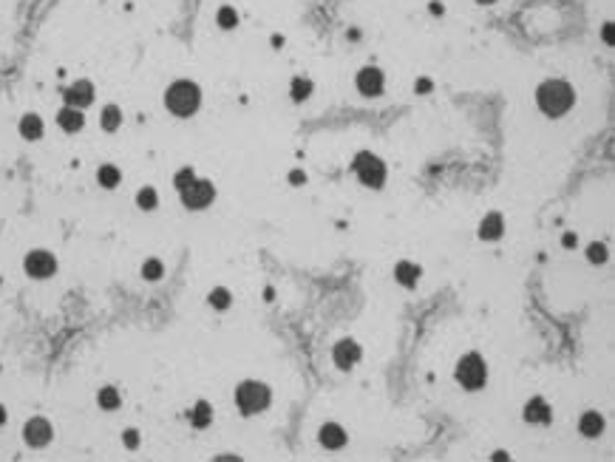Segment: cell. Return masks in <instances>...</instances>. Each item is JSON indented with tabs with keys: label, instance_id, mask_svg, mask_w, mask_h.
Here are the masks:
<instances>
[{
	"label": "cell",
	"instance_id": "cell-1",
	"mask_svg": "<svg viewBox=\"0 0 615 462\" xmlns=\"http://www.w3.org/2000/svg\"><path fill=\"white\" fill-rule=\"evenodd\" d=\"M576 103V94H573V85L564 82V80H544L539 88H536V105L547 114V116H562L573 108Z\"/></svg>",
	"mask_w": 615,
	"mask_h": 462
},
{
	"label": "cell",
	"instance_id": "cell-2",
	"mask_svg": "<svg viewBox=\"0 0 615 462\" xmlns=\"http://www.w3.org/2000/svg\"><path fill=\"white\" fill-rule=\"evenodd\" d=\"M165 105L173 116H193L202 105V91L193 80H176L165 91Z\"/></svg>",
	"mask_w": 615,
	"mask_h": 462
},
{
	"label": "cell",
	"instance_id": "cell-3",
	"mask_svg": "<svg viewBox=\"0 0 615 462\" xmlns=\"http://www.w3.org/2000/svg\"><path fill=\"white\" fill-rule=\"evenodd\" d=\"M269 400H272L269 389H267L264 383H258V380H247V383H241V386L235 389V406H238L244 414H258V411H264V409L269 406Z\"/></svg>",
	"mask_w": 615,
	"mask_h": 462
},
{
	"label": "cell",
	"instance_id": "cell-4",
	"mask_svg": "<svg viewBox=\"0 0 615 462\" xmlns=\"http://www.w3.org/2000/svg\"><path fill=\"white\" fill-rule=\"evenodd\" d=\"M456 380L463 383L468 391L482 389L485 380H488V368H485L482 357H479V355H465L463 360H459V366H456Z\"/></svg>",
	"mask_w": 615,
	"mask_h": 462
},
{
	"label": "cell",
	"instance_id": "cell-5",
	"mask_svg": "<svg viewBox=\"0 0 615 462\" xmlns=\"http://www.w3.org/2000/svg\"><path fill=\"white\" fill-rule=\"evenodd\" d=\"M181 193V202L188 204L190 210H204V207H210L213 204V199H216V190H213V184L207 181V179H190L184 188L179 190Z\"/></svg>",
	"mask_w": 615,
	"mask_h": 462
},
{
	"label": "cell",
	"instance_id": "cell-6",
	"mask_svg": "<svg viewBox=\"0 0 615 462\" xmlns=\"http://www.w3.org/2000/svg\"><path fill=\"white\" fill-rule=\"evenodd\" d=\"M355 173L363 184H368V188H380V184L386 181V165L375 157V153H357Z\"/></svg>",
	"mask_w": 615,
	"mask_h": 462
},
{
	"label": "cell",
	"instance_id": "cell-7",
	"mask_svg": "<svg viewBox=\"0 0 615 462\" xmlns=\"http://www.w3.org/2000/svg\"><path fill=\"white\" fill-rule=\"evenodd\" d=\"M23 267H26V272L32 275V278H51V275L57 272V261H54V256L51 253H46V250H32L26 256V261H23Z\"/></svg>",
	"mask_w": 615,
	"mask_h": 462
},
{
	"label": "cell",
	"instance_id": "cell-8",
	"mask_svg": "<svg viewBox=\"0 0 615 462\" xmlns=\"http://www.w3.org/2000/svg\"><path fill=\"white\" fill-rule=\"evenodd\" d=\"M23 440L32 445V448H43L51 443V423L43 420V417H32L26 425H23Z\"/></svg>",
	"mask_w": 615,
	"mask_h": 462
},
{
	"label": "cell",
	"instance_id": "cell-9",
	"mask_svg": "<svg viewBox=\"0 0 615 462\" xmlns=\"http://www.w3.org/2000/svg\"><path fill=\"white\" fill-rule=\"evenodd\" d=\"M63 97H66V105L85 108V105L94 103V85H91L88 80H77L74 85H69V88L63 91Z\"/></svg>",
	"mask_w": 615,
	"mask_h": 462
},
{
	"label": "cell",
	"instance_id": "cell-10",
	"mask_svg": "<svg viewBox=\"0 0 615 462\" xmlns=\"http://www.w3.org/2000/svg\"><path fill=\"white\" fill-rule=\"evenodd\" d=\"M357 91L366 97H377L383 91V71L375 69V66H366L360 74H357Z\"/></svg>",
	"mask_w": 615,
	"mask_h": 462
},
{
	"label": "cell",
	"instance_id": "cell-11",
	"mask_svg": "<svg viewBox=\"0 0 615 462\" xmlns=\"http://www.w3.org/2000/svg\"><path fill=\"white\" fill-rule=\"evenodd\" d=\"M318 440H321V445L329 448V451H337V448L346 445V434H344V428L337 425V423H326V425L318 431Z\"/></svg>",
	"mask_w": 615,
	"mask_h": 462
},
{
	"label": "cell",
	"instance_id": "cell-12",
	"mask_svg": "<svg viewBox=\"0 0 615 462\" xmlns=\"http://www.w3.org/2000/svg\"><path fill=\"white\" fill-rule=\"evenodd\" d=\"M335 363L341 366V368H352L357 360H360V346L355 344V341H341L335 346Z\"/></svg>",
	"mask_w": 615,
	"mask_h": 462
},
{
	"label": "cell",
	"instance_id": "cell-13",
	"mask_svg": "<svg viewBox=\"0 0 615 462\" xmlns=\"http://www.w3.org/2000/svg\"><path fill=\"white\" fill-rule=\"evenodd\" d=\"M57 122L60 128L69 131V134H77L82 125H85V116H82V108H74V105H66L63 111L57 114Z\"/></svg>",
	"mask_w": 615,
	"mask_h": 462
},
{
	"label": "cell",
	"instance_id": "cell-14",
	"mask_svg": "<svg viewBox=\"0 0 615 462\" xmlns=\"http://www.w3.org/2000/svg\"><path fill=\"white\" fill-rule=\"evenodd\" d=\"M505 222H502V215L499 213H488L485 219H482V224H479V238H485V241H497L499 236H502V227Z\"/></svg>",
	"mask_w": 615,
	"mask_h": 462
},
{
	"label": "cell",
	"instance_id": "cell-15",
	"mask_svg": "<svg viewBox=\"0 0 615 462\" xmlns=\"http://www.w3.org/2000/svg\"><path fill=\"white\" fill-rule=\"evenodd\" d=\"M20 136L28 139V142L40 139V136H43V119H40L37 114H23V119H20Z\"/></svg>",
	"mask_w": 615,
	"mask_h": 462
},
{
	"label": "cell",
	"instance_id": "cell-16",
	"mask_svg": "<svg viewBox=\"0 0 615 462\" xmlns=\"http://www.w3.org/2000/svg\"><path fill=\"white\" fill-rule=\"evenodd\" d=\"M525 420L528 423H547L550 420V409H547V403L542 397H533L531 403L525 406Z\"/></svg>",
	"mask_w": 615,
	"mask_h": 462
},
{
	"label": "cell",
	"instance_id": "cell-17",
	"mask_svg": "<svg viewBox=\"0 0 615 462\" xmlns=\"http://www.w3.org/2000/svg\"><path fill=\"white\" fill-rule=\"evenodd\" d=\"M578 428H581V434H584V437H598L601 431H604V417L596 414V411H587V414L581 417Z\"/></svg>",
	"mask_w": 615,
	"mask_h": 462
},
{
	"label": "cell",
	"instance_id": "cell-18",
	"mask_svg": "<svg viewBox=\"0 0 615 462\" xmlns=\"http://www.w3.org/2000/svg\"><path fill=\"white\" fill-rule=\"evenodd\" d=\"M420 278V267L417 264H409V261H400L397 264V281L403 287H414Z\"/></svg>",
	"mask_w": 615,
	"mask_h": 462
},
{
	"label": "cell",
	"instance_id": "cell-19",
	"mask_svg": "<svg viewBox=\"0 0 615 462\" xmlns=\"http://www.w3.org/2000/svg\"><path fill=\"white\" fill-rule=\"evenodd\" d=\"M289 94H292L295 103H303L306 97L312 94V82L306 80V77H295V80L289 82Z\"/></svg>",
	"mask_w": 615,
	"mask_h": 462
},
{
	"label": "cell",
	"instance_id": "cell-20",
	"mask_svg": "<svg viewBox=\"0 0 615 462\" xmlns=\"http://www.w3.org/2000/svg\"><path fill=\"white\" fill-rule=\"evenodd\" d=\"M119 179H122V173H119V168H114V165H102L100 170H97V181L102 184V188H116L119 184Z\"/></svg>",
	"mask_w": 615,
	"mask_h": 462
},
{
	"label": "cell",
	"instance_id": "cell-21",
	"mask_svg": "<svg viewBox=\"0 0 615 462\" xmlns=\"http://www.w3.org/2000/svg\"><path fill=\"white\" fill-rule=\"evenodd\" d=\"M97 403H100V409H105V411L119 409V391H116L114 386L100 389V394H97Z\"/></svg>",
	"mask_w": 615,
	"mask_h": 462
},
{
	"label": "cell",
	"instance_id": "cell-22",
	"mask_svg": "<svg viewBox=\"0 0 615 462\" xmlns=\"http://www.w3.org/2000/svg\"><path fill=\"white\" fill-rule=\"evenodd\" d=\"M100 122H102V128H105V131H116V128H119V122H122V111H119L116 105H105Z\"/></svg>",
	"mask_w": 615,
	"mask_h": 462
},
{
	"label": "cell",
	"instance_id": "cell-23",
	"mask_svg": "<svg viewBox=\"0 0 615 462\" xmlns=\"http://www.w3.org/2000/svg\"><path fill=\"white\" fill-rule=\"evenodd\" d=\"M142 275H145L148 281H159L162 275H165V267H162V261H157V258L145 261V264H142Z\"/></svg>",
	"mask_w": 615,
	"mask_h": 462
},
{
	"label": "cell",
	"instance_id": "cell-24",
	"mask_svg": "<svg viewBox=\"0 0 615 462\" xmlns=\"http://www.w3.org/2000/svg\"><path fill=\"white\" fill-rule=\"evenodd\" d=\"M136 204L142 207V210H153L159 204V196H157V190L153 188H142L139 193H136Z\"/></svg>",
	"mask_w": 615,
	"mask_h": 462
},
{
	"label": "cell",
	"instance_id": "cell-25",
	"mask_svg": "<svg viewBox=\"0 0 615 462\" xmlns=\"http://www.w3.org/2000/svg\"><path fill=\"white\" fill-rule=\"evenodd\" d=\"M210 420H213L210 403H199V406L193 409V425H196V428H204V425H210Z\"/></svg>",
	"mask_w": 615,
	"mask_h": 462
},
{
	"label": "cell",
	"instance_id": "cell-26",
	"mask_svg": "<svg viewBox=\"0 0 615 462\" xmlns=\"http://www.w3.org/2000/svg\"><path fill=\"white\" fill-rule=\"evenodd\" d=\"M230 290H224V287H219V290H213L210 292V306H216V310H227L230 306Z\"/></svg>",
	"mask_w": 615,
	"mask_h": 462
},
{
	"label": "cell",
	"instance_id": "cell-27",
	"mask_svg": "<svg viewBox=\"0 0 615 462\" xmlns=\"http://www.w3.org/2000/svg\"><path fill=\"white\" fill-rule=\"evenodd\" d=\"M216 20H219L222 28H235V26H238V15H235V9H230V6H222L219 15H216Z\"/></svg>",
	"mask_w": 615,
	"mask_h": 462
},
{
	"label": "cell",
	"instance_id": "cell-28",
	"mask_svg": "<svg viewBox=\"0 0 615 462\" xmlns=\"http://www.w3.org/2000/svg\"><path fill=\"white\" fill-rule=\"evenodd\" d=\"M587 258L593 264H604L607 261V247H604V244H593V247L587 250Z\"/></svg>",
	"mask_w": 615,
	"mask_h": 462
},
{
	"label": "cell",
	"instance_id": "cell-29",
	"mask_svg": "<svg viewBox=\"0 0 615 462\" xmlns=\"http://www.w3.org/2000/svg\"><path fill=\"white\" fill-rule=\"evenodd\" d=\"M190 179H193V170H190V168H181V170L176 173V190H181V188H184V184H188Z\"/></svg>",
	"mask_w": 615,
	"mask_h": 462
},
{
	"label": "cell",
	"instance_id": "cell-30",
	"mask_svg": "<svg viewBox=\"0 0 615 462\" xmlns=\"http://www.w3.org/2000/svg\"><path fill=\"white\" fill-rule=\"evenodd\" d=\"M122 440H125V445H128V448H136V445H139V434H136L134 428H128V431H125V437H122Z\"/></svg>",
	"mask_w": 615,
	"mask_h": 462
},
{
	"label": "cell",
	"instance_id": "cell-31",
	"mask_svg": "<svg viewBox=\"0 0 615 462\" xmlns=\"http://www.w3.org/2000/svg\"><path fill=\"white\" fill-rule=\"evenodd\" d=\"M431 91V80H417V94H428Z\"/></svg>",
	"mask_w": 615,
	"mask_h": 462
},
{
	"label": "cell",
	"instance_id": "cell-32",
	"mask_svg": "<svg viewBox=\"0 0 615 462\" xmlns=\"http://www.w3.org/2000/svg\"><path fill=\"white\" fill-rule=\"evenodd\" d=\"M601 37H604V43H612V37H615V32H612V23H604V32H601Z\"/></svg>",
	"mask_w": 615,
	"mask_h": 462
},
{
	"label": "cell",
	"instance_id": "cell-33",
	"mask_svg": "<svg viewBox=\"0 0 615 462\" xmlns=\"http://www.w3.org/2000/svg\"><path fill=\"white\" fill-rule=\"evenodd\" d=\"M289 181H292V184H303V181H306L303 170H292V173H289Z\"/></svg>",
	"mask_w": 615,
	"mask_h": 462
},
{
	"label": "cell",
	"instance_id": "cell-34",
	"mask_svg": "<svg viewBox=\"0 0 615 462\" xmlns=\"http://www.w3.org/2000/svg\"><path fill=\"white\" fill-rule=\"evenodd\" d=\"M562 244H564V247H573V244H576V236H573V233H567V236L562 238Z\"/></svg>",
	"mask_w": 615,
	"mask_h": 462
},
{
	"label": "cell",
	"instance_id": "cell-35",
	"mask_svg": "<svg viewBox=\"0 0 615 462\" xmlns=\"http://www.w3.org/2000/svg\"><path fill=\"white\" fill-rule=\"evenodd\" d=\"M3 423H6V409L0 406V425H3Z\"/></svg>",
	"mask_w": 615,
	"mask_h": 462
},
{
	"label": "cell",
	"instance_id": "cell-36",
	"mask_svg": "<svg viewBox=\"0 0 615 462\" xmlns=\"http://www.w3.org/2000/svg\"><path fill=\"white\" fill-rule=\"evenodd\" d=\"M479 3H482V6H488V3H494V0H479Z\"/></svg>",
	"mask_w": 615,
	"mask_h": 462
}]
</instances>
